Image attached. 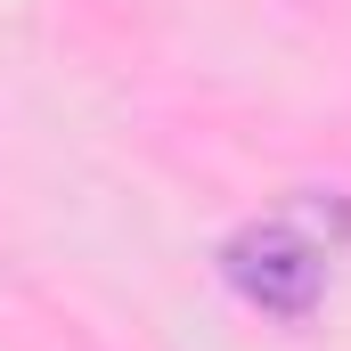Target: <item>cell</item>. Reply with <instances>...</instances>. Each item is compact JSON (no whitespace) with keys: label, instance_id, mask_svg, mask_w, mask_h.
I'll return each instance as SVG.
<instances>
[{"label":"cell","instance_id":"cell-1","mask_svg":"<svg viewBox=\"0 0 351 351\" xmlns=\"http://www.w3.org/2000/svg\"><path fill=\"white\" fill-rule=\"evenodd\" d=\"M221 278L269 311V319H311L319 311V286H327V254L294 229V221H254L221 245Z\"/></svg>","mask_w":351,"mask_h":351},{"label":"cell","instance_id":"cell-2","mask_svg":"<svg viewBox=\"0 0 351 351\" xmlns=\"http://www.w3.org/2000/svg\"><path fill=\"white\" fill-rule=\"evenodd\" d=\"M302 221L319 229L311 245H319L327 262H335V254L351 262V196H343V188H302Z\"/></svg>","mask_w":351,"mask_h":351}]
</instances>
